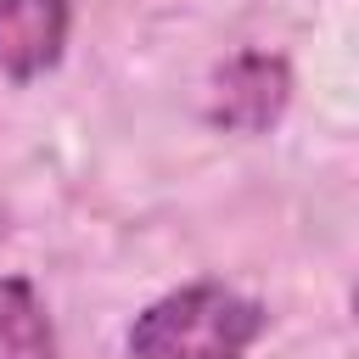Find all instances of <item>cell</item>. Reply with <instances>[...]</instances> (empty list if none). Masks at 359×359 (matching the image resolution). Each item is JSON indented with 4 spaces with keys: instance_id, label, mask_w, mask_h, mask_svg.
I'll list each match as a JSON object with an SVG mask.
<instances>
[{
    "instance_id": "cell-5",
    "label": "cell",
    "mask_w": 359,
    "mask_h": 359,
    "mask_svg": "<svg viewBox=\"0 0 359 359\" xmlns=\"http://www.w3.org/2000/svg\"><path fill=\"white\" fill-rule=\"evenodd\" d=\"M0 236H6V213H0Z\"/></svg>"
},
{
    "instance_id": "cell-4",
    "label": "cell",
    "mask_w": 359,
    "mask_h": 359,
    "mask_svg": "<svg viewBox=\"0 0 359 359\" xmlns=\"http://www.w3.org/2000/svg\"><path fill=\"white\" fill-rule=\"evenodd\" d=\"M0 359H56V331L22 275L0 280Z\"/></svg>"
},
{
    "instance_id": "cell-2",
    "label": "cell",
    "mask_w": 359,
    "mask_h": 359,
    "mask_svg": "<svg viewBox=\"0 0 359 359\" xmlns=\"http://www.w3.org/2000/svg\"><path fill=\"white\" fill-rule=\"evenodd\" d=\"M292 101V67L275 50H236L213 67L208 118L230 135H264Z\"/></svg>"
},
{
    "instance_id": "cell-1",
    "label": "cell",
    "mask_w": 359,
    "mask_h": 359,
    "mask_svg": "<svg viewBox=\"0 0 359 359\" xmlns=\"http://www.w3.org/2000/svg\"><path fill=\"white\" fill-rule=\"evenodd\" d=\"M264 337V309L219 280L157 297L129 325V359H241Z\"/></svg>"
},
{
    "instance_id": "cell-3",
    "label": "cell",
    "mask_w": 359,
    "mask_h": 359,
    "mask_svg": "<svg viewBox=\"0 0 359 359\" xmlns=\"http://www.w3.org/2000/svg\"><path fill=\"white\" fill-rule=\"evenodd\" d=\"M67 0H0V73L39 79L62 62L67 45Z\"/></svg>"
}]
</instances>
